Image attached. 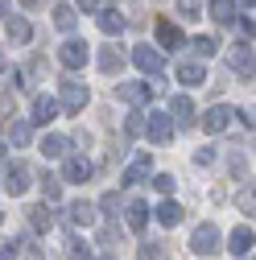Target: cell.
<instances>
[{
    "mask_svg": "<svg viewBox=\"0 0 256 260\" xmlns=\"http://www.w3.org/2000/svg\"><path fill=\"white\" fill-rule=\"evenodd\" d=\"M219 244H223V236H219V227H215V223H199V227H195V236H190V248H195L199 256H215Z\"/></svg>",
    "mask_w": 256,
    "mask_h": 260,
    "instance_id": "cell-1",
    "label": "cell"
},
{
    "mask_svg": "<svg viewBox=\"0 0 256 260\" xmlns=\"http://www.w3.org/2000/svg\"><path fill=\"white\" fill-rule=\"evenodd\" d=\"M87 104V87L79 79H62L58 83V108H67V112H83Z\"/></svg>",
    "mask_w": 256,
    "mask_h": 260,
    "instance_id": "cell-2",
    "label": "cell"
},
{
    "mask_svg": "<svg viewBox=\"0 0 256 260\" xmlns=\"http://www.w3.org/2000/svg\"><path fill=\"white\" fill-rule=\"evenodd\" d=\"M145 133H149V141H157V145H170V137H174V120H170L166 112H149Z\"/></svg>",
    "mask_w": 256,
    "mask_h": 260,
    "instance_id": "cell-3",
    "label": "cell"
},
{
    "mask_svg": "<svg viewBox=\"0 0 256 260\" xmlns=\"http://www.w3.org/2000/svg\"><path fill=\"white\" fill-rule=\"evenodd\" d=\"M87 58H91V46H87V42H67V46L58 50V62H62L67 71H79Z\"/></svg>",
    "mask_w": 256,
    "mask_h": 260,
    "instance_id": "cell-4",
    "label": "cell"
},
{
    "mask_svg": "<svg viewBox=\"0 0 256 260\" xmlns=\"http://www.w3.org/2000/svg\"><path fill=\"white\" fill-rule=\"evenodd\" d=\"M170 120L182 124V128H190V124H195V100H190V95H174V104H170Z\"/></svg>",
    "mask_w": 256,
    "mask_h": 260,
    "instance_id": "cell-5",
    "label": "cell"
},
{
    "mask_svg": "<svg viewBox=\"0 0 256 260\" xmlns=\"http://www.w3.org/2000/svg\"><path fill=\"white\" fill-rule=\"evenodd\" d=\"M133 62H137L141 71L157 75V71H162V62H166V58H162V50H153V46H137V50H133Z\"/></svg>",
    "mask_w": 256,
    "mask_h": 260,
    "instance_id": "cell-6",
    "label": "cell"
},
{
    "mask_svg": "<svg viewBox=\"0 0 256 260\" xmlns=\"http://www.w3.org/2000/svg\"><path fill=\"white\" fill-rule=\"evenodd\" d=\"M228 120H232V108H228V104H211L207 116H203V128H207V133H223Z\"/></svg>",
    "mask_w": 256,
    "mask_h": 260,
    "instance_id": "cell-7",
    "label": "cell"
},
{
    "mask_svg": "<svg viewBox=\"0 0 256 260\" xmlns=\"http://www.w3.org/2000/svg\"><path fill=\"white\" fill-rule=\"evenodd\" d=\"M228 62H232V67H236L244 79H252V46H248V42L232 46V50H228Z\"/></svg>",
    "mask_w": 256,
    "mask_h": 260,
    "instance_id": "cell-8",
    "label": "cell"
},
{
    "mask_svg": "<svg viewBox=\"0 0 256 260\" xmlns=\"http://www.w3.org/2000/svg\"><path fill=\"white\" fill-rule=\"evenodd\" d=\"M58 112H62L58 100H50V95H38V100H34V116H29V120H34V124H50Z\"/></svg>",
    "mask_w": 256,
    "mask_h": 260,
    "instance_id": "cell-9",
    "label": "cell"
},
{
    "mask_svg": "<svg viewBox=\"0 0 256 260\" xmlns=\"http://www.w3.org/2000/svg\"><path fill=\"white\" fill-rule=\"evenodd\" d=\"M178 83H186V87H203V83H207L203 62H182V67H178Z\"/></svg>",
    "mask_w": 256,
    "mask_h": 260,
    "instance_id": "cell-10",
    "label": "cell"
},
{
    "mask_svg": "<svg viewBox=\"0 0 256 260\" xmlns=\"http://www.w3.org/2000/svg\"><path fill=\"white\" fill-rule=\"evenodd\" d=\"M29 178H34V174H29V166H25V161H17V166L9 170V182H5L9 194H25V190H29Z\"/></svg>",
    "mask_w": 256,
    "mask_h": 260,
    "instance_id": "cell-11",
    "label": "cell"
},
{
    "mask_svg": "<svg viewBox=\"0 0 256 260\" xmlns=\"http://www.w3.org/2000/svg\"><path fill=\"white\" fill-rule=\"evenodd\" d=\"M149 174H153V161H149V153H141V157L133 161V166L124 170V182H128V186H137V182H145Z\"/></svg>",
    "mask_w": 256,
    "mask_h": 260,
    "instance_id": "cell-12",
    "label": "cell"
},
{
    "mask_svg": "<svg viewBox=\"0 0 256 260\" xmlns=\"http://www.w3.org/2000/svg\"><path fill=\"white\" fill-rule=\"evenodd\" d=\"M116 100L141 104V100H149V87H145V83H120V87H116Z\"/></svg>",
    "mask_w": 256,
    "mask_h": 260,
    "instance_id": "cell-13",
    "label": "cell"
},
{
    "mask_svg": "<svg viewBox=\"0 0 256 260\" xmlns=\"http://www.w3.org/2000/svg\"><path fill=\"white\" fill-rule=\"evenodd\" d=\"M124 67V54H120V46H104V54H100V71L104 75H116Z\"/></svg>",
    "mask_w": 256,
    "mask_h": 260,
    "instance_id": "cell-14",
    "label": "cell"
},
{
    "mask_svg": "<svg viewBox=\"0 0 256 260\" xmlns=\"http://www.w3.org/2000/svg\"><path fill=\"white\" fill-rule=\"evenodd\" d=\"M91 178V161L87 157H67V182H87Z\"/></svg>",
    "mask_w": 256,
    "mask_h": 260,
    "instance_id": "cell-15",
    "label": "cell"
},
{
    "mask_svg": "<svg viewBox=\"0 0 256 260\" xmlns=\"http://www.w3.org/2000/svg\"><path fill=\"white\" fill-rule=\"evenodd\" d=\"M211 21L215 25H232L236 21V5L232 0H211Z\"/></svg>",
    "mask_w": 256,
    "mask_h": 260,
    "instance_id": "cell-16",
    "label": "cell"
},
{
    "mask_svg": "<svg viewBox=\"0 0 256 260\" xmlns=\"http://www.w3.org/2000/svg\"><path fill=\"white\" fill-rule=\"evenodd\" d=\"M232 252L248 260V252H252V227H236V232H232Z\"/></svg>",
    "mask_w": 256,
    "mask_h": 260,
    "instance_id": "cell-17",
    "label": "cell"
},
{
    "mask_svg": "<svg viewBox=\"0 0 256 260\" xmlns=\"http://www.w3.org/2000/svg\"><path fill=\"white\" fill-rule=\"evenodd\" d=\"M157 42H162L166 50H178V46H182V34H178V25L162 21V25H157Z\"/></svg>",
    "mask_w": 256,
    "mask_h": 260,
    "instance_id": "cell-18",
    "label": "cell"
},
{
    "mask_svg": "<svg viewBox=\"0 0 256 260\" xmlns=\"http://www.w3.org/2000/svg\"><path fill=\"white\" fill-rule=\"evenodd\" d=\"M71 223L75 227H91L95 223V207L91 203H71Z\"/></svg>",
    "mask_w": 256,
    "mask_h": 260,
    "instance_id": "cell-19",
    "label": "cell"
},
{
    "mask_svg": "<svg viewBox=\"0 0 256 260\" xmlns=\"http://www.w3.org/2000/svg\"><path fill=\"white\" fill-rule=\"evenodd\" d=\"M54 25L62 29V34H71V29L79 25V17H75V9H71V5H58V9H54Z\"/></svg>",
    "mask_w": 256,
    "mask_h": 260,
    "instance_id": "cell-20",
    "label": "cell"
},
{
    "mask_svg": "<svg viewBox=\"0 0 256 260\" xmlns=\"http://www.w3.org/2000/svg\"><path fill=\"white\" fill-rule=\"evenodd\" d=\"M50 223H54V215L46 207H29V227L34 232H50Z\"/></svg>",
    "mask_w": 256,
    "mask_h": 260,
    "instance_id": "cell-21",
    "label": "cell"
},
{
    "mask_svg": "<svg viewBox=\"0 0 256 260\" xmlns=\"http://www.w3.org/2000/svg\"><path fill=\"white\" fill-rule=\"evenodd\" d=\"M9 38H13V42H29V38H34V29H29L25 17H13V21H9Z\"/></svg>",
    "mask_w": 256,
    "mask_h": 260,
    "instance_id": "cell-22",
    "label": "cell"
},
{
    "mask_svg": "<svg viewBox=\"0 0 256 260\" xmlns=\"http://www.w3.org/2000/svg\"><path fill=\"white\" fill-rule=\"evenodd\" d=\"M145 223H149V207H145V203H133V207H128V227L141 232Z\"/></svg>",
    "mask_w": 256,
    "mask_h": 260,
    "instance_id": "cell-23",
    "label": "cell"
},
{
    "mask_svg": "<svg viewBox=\"0 0 256 260\" xmlns=\"http://www.w3.org/2000/svg\"><path fill=\"white\" fill-rule=\"evenodd\" d=\"M42 194H46V203H58L62 199V182L54 174H42Z\"/></svg>",
    "mask_w": 256,
    "mask_h": 260,
    "instance_id": "cell-24",
    "label": "cell"
},
{
    "mask_svg": "<svg viewBox=\"0 0 256 260\" xmlns=\"http://www.w3.org/2000/svg\"><path fill=\"white\" fill-rule=\"evenodd\" d=\"M42 153L46 157H67V137H46L42 141Z\"/></svg>",
    "mask_w": 256,
    "mask_h": 260,
    "instance_id": "cell-25",
    "label": "cell"
},
{
    "mask_svg": "<svg viewBox=\"0 0 256 260\" xmlns=\"http://www.w3.org/2000/svg\"><path fill=\"white\" fill-rule=\"evenodd\" d=\"M157 219H162L166 227H174V223L182 219V207H178V203H162V207H157Z\"/></svg>",
    "mask_w": 256,
    "mask_h": 260,
    "instance_id": "cell-26",
    "label": "cell"
},
{
    "mask_svg": "<svg viewBox=\"0 0 256 260\" xmlns=\"http://www.w3.org/2000/svg\"><path fill=\"white\" fill-rule=\"evenodd\" d=\"M100 29H104V34H120V29H124V17H120V13H104V17H100Z\"/></svg>",
    "mask_w": 256,
    "mask_h": 260,
    "instance_id": "cell-27",
    "label": "cell"
},
{
    "mask_svg": "<svg viewBox=\"0 0 256 260\" xmlns=\"http://www.w3.org/2000/svg\"><path fill=\"white\" fill-rule=\"evenodd\" d=\"M141 260H170V248L166 244H145L141 248Z\"/></svg>",
    "mask_w": 256,
    "mask_h": 260,
    "instance_id": "cell-28",
    "label": "cell"
},
{
    "mask_svg": "<svg viewBox=\"0 0 256 260\" xmlns=\"http://www.w3.org/2000/svg\"><path fill=\"white\" fill-rule=\"evenodd\" d=\"M190 46H195V54H199V58H211V54L219 50V46H215V38H195Z\"/></svg>",
    "mask_w": 256,
    "mask_h": 260,
    "instance_id": "cell-29",
    "label": "cell"
},
{
    "mask_svg": "<svg viewBox=\"0 0 256 260\" xmlns=\"http://www.w3.org/2000/svg\"><path fill=\"white\" fill-rule=\"evenodd\" d=\"M9 137H13V145H29V124H25V120L13 124V128H9Z\"/></svg>",
    "mask_w": 256,
    "mask_h": 260,
    "instance_id": "cell-30",
    "label": "cell"
},
{
    "mask_svg": "<svg viewBox=\"0 0 256 260\" xmlns=\"http://www.w3.org/2000/svg\"><path fill=\"white\" fill-rule=\"evenodd\" d=\"M153 186L162 190V194H170V190H174V178H170V174H157V178H153Z\"/></svg>",
    "mask_w": 256,
    "mask_h": 260,
    "instance_id": "cell-31",
    "label": "cell"
},
{
    "mask_svg": "<svg viewBox=\"0 0 256 260\" xmlns=\"http://www.w3.org/2000/svg\"><path fill=\"white\" fill-rule=\"evenodd\" d=\"M100 207H104V211H116V207H120V194H116V190H108L104 199H100Z\"/></svg>",
    "mask_w": 256,
    "mask_h": 260,
    "instance_id": "cell-32",
    "label": "cell"
},
{
    "mask_svg": "<svg viewBox=\"0 0 256 260\" xmlns=\"http://www.w3.org/2000/svg\"><path fill=\"white\" fill-rule=\"evenodd\" d=\"M128 133H133V137H137V133H145V116H141V112L128 120Z\"/></svg>",
    "mask_w": 256,
    "mask_h": 260,
    "instance_id": "cell-33",
    "label": "cell"
},
{
    "mask_svg": "<svg viewBox=\"0 0 256 260\" xmlns=\"http://www.w3.org/2000/svg\"><path fill=\"white\" fill-rule=\"evenodd\" d=\"M178 5H182V17H195L199 13V0H178Z\"/></svg>",
    "mask_w": 256,
    "mask_h": 260,
    "instance_id": "cell-34",
    "label": "cell"
},
{
    "mask_svg": "<svg viewBox=\"0 0 256 260\" xmlns=\"http://www.w3.org/2000/svg\"><path fill=\"white\" fill-rule=\"evenodd\" d=\"M13 112V95H0V116H9Z\"/></svg>",
    "mask_w": 256,
    "mask_h": 260,
    "instance_id": "cell-35",
    "label": "cell"
},
{
    "mask_svg": "<svg viewBox=\"0 0 256 260\" xmlns=\"http://www.w3.org/2000/svg\"><path fill=\"white\" fill-rule=\"evenodd\" d=\"M9 256H17V244H0V260H9Z\"/></svg>",
    "mask_w": 256,
    "mask_h": 260,
    "instance_id": "cell-36",
    "label": "cell"
},
{
    "mask_svg": "<svg viewBox=\"0 0 256 260\" xmlns=\"http://www.w3.org/2000/svg\"><path fill=\"white\" fill-rule=\"evenodd\" d=\"M79 9H87V13H91V9H100V0H79Z\"/></svg>",
    "mask_w": 256,
    "mask_h": 260,
    "instance_id": "cell-37",
    "label": "cell"
},
{
    "mask_svg": "<svg viewBox=\"0 0 256 260\" xmlns=\"http://www.w3.org/2000/svg\"><path fill=\"white\" fill-rule=\"evenodd\" d=\"M5 67H9V58H5V50H0V71H5Z\"/></svg>",
    "mask_w": 256,
    "mask_h": 260,
    "instance_id": "cell-38",
    "label": "cell"
},
{
    "mask_svg": "<svg viewBox=\"0 0 256 260\" xmlns=\"http://www.w3.org/2000/svg\"><path fill=\"white\" fill-rule=\"evenodd\" d=\"M5 9H9V5H5V0H0V21H5Z\"/></svg>",
    "mask_w": 256,
    "mask_h": 260,
    "instance_id": "cell-39",
    "label": "cell"
},
{
    "mask_svg": "<svg viewBox=\"0 0 256 260\" xmlns=\"http://www.w3.org/2000/svg\"><path fill=\"white\" fill-rule=\"evenodd\" d=\"M0 223H5V215H0Z\"/></svg>",
    "mask_w": 256,
    "mask_h": 260,
    "instance_id": "cell-40",
    "label": "cell"
}]
</instances>
